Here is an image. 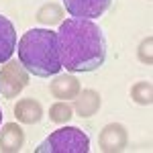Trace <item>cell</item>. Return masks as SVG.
Here are the masks:
<instances>
[{"label": "cell", "instance_id": "cell-15", "mask_svg": "<svg viewBox=\"0 0 153 153\" xmlns=\"http://www.w3.org/2000/svg\"><path fill=\"white\" fill-rule=\"evenodd\" d=\"M151 43H153V39L151 37H147L145 41L141 43V49H139V57H141V61H145V63H151Z\"/></svg>", "mask_w": 153, "mask_h": 153}, {"label": "cell", "instance_id": "cell-14", "mask_svg": "<svg viewBox=\"0 0 153 153\" xmlns=\"http://www.w3.org/2000/svg\"><path fill=\"white\" fill-rule=\"evenodd\" d=\"M71 117H74V114H71V106L68 104V100H59L57 104H53L49 108V118H51L53 123L63 125V123H68Z\"/></svg>", "mask_w": 153, "mask_h": 153}, {"label": "cell", "instance_id": "cell-5", "mask_svg": "<svg viewBox=\"0 0 153 153\" xmlns=\"http://www.w3.org/2000/svg\"><path fill=\"white\" fill-rule=\"evenodd\" d=\"M63 4H65V10L70 12L74 19L92 21V19L102 16L110 8L112 0H63Z\"/></svg>", "mask_w": 153, "mask_h": 153}, {"label": "cell", "instance_id": "cell-6", "mask_svg": "<svg viewBox=\"0 0 153 153\" xmlns=\"http://www.w3.org/2000/svg\"><path fill=\"white\" fill-rule=\"evenodd\" d=\"M98 143H100V149L108 153L114 151H123L129 143V135H127V129L120 125V123H110L106 125L100 137H98Z\"/></svg>", "mask_w": 153, "mask_h": 153}, {"label": "cell", "instance_id": "cell-16", "mask_svg": "<svg viewBox=\"0 0 153 153\" xmlns=\"http://www.w3.org/2000/svg\"><path fill=\"white\" fill-rule=\"evenodd\" d=\"M0 123H2V108H0Z\"/></svg>", "mask_w": 153, "mask_h": 153}, {"label": "cell", "instance_id": "cell-4", "mask_svg": "<svg viewBox=\"0 0 153 153\" xmlns=\"http://www.w3.org/2000/svg\"><path fill=\"white\" fill-rule=\"evenodd\" d=\"M29 84V71L21 61H6L0 70V94L4 98H16Z\"/></svg>", "mask_w": 153, "mask_h": 153}, {"label": "cell", "instance_id": "cell-1", "mask_svg": "<svg viewBox=\"0 0 153 153\" xmlns=\"http://www.w3.org/2000/svg\"><path fill=\"white\" fill-rule=\"evenodd\" d=\"M61 68L68 71H94L106 59V39L102 29L88 19H65L57 31Z\"/></svg>", "mask_w": 153, "mask_h": 153}, {"label": "cell", "instance_id": "cell-3", "mask_svg": "<svg viewBox=\"0 0 153 153\" xmlns=\"http://www.w3.org/2000/svg\"><path fill=\"white\" fill-rule=\"evenodd\" d=\"M90 139L78 127H61L53 131L37 147V153H88Z\"/></svg>", "mask_w": 153, "mask_h": 153}, {"label": "cell", "instance_id": "cell-2", "mask_svg": "<svg viewBox=\"0 0 153 153\" xmlns=\"http://www.w3.org/2000/svg\"><path fill=\"white\" fill-rule=\"evenodd\" d=\"M16 53L23 68L37 78L57 76L61 70L57 33H53L51 29L27 31L16 45Z\"/></svg>", "mask_w": 153, "mask_h": 153}, {"label": "cell", "instance_id": "cell-10", "mask_svg": "<svg viewBox=\"0 0 153 153\" xmlns=\"http://www.w3.org/2000/svg\"><path fill=\"white\" fill-rule=\"evenodd\" d=\"M14 117L25 125H35L43 118V106L33 98H23L14 106Z\"/></svg>", "mask_w": 153, "mask_h": 153}, {"label": "cell", "instance_id": "cell-9", "mask_svg": "<svg viewBox=\"0 0 153 153\" xmlns=\"http://www.w3.org/2000/svg\"><path fill=\"white\" fill-rule=\"evenodd\" d=\"M49 90L59 100H70V98H76L80 94V82L70 74H61V76H55V80L51 82Z\"/></svg>", "mask_w": 153, "mask_h": 153}, {"label": "cell", "instance_id": "cell-8", "mask_svg": "<svg viewBox=\"0 0 153 153\" xmlns=\"http://www.w3.org/2000/svg\"><path fill=\"white\" fill-rule=\"evenodd\" d=\"M16 49V31L14 25L0 14V63H6Z\"/></svg>", "mask_w": 153, "mask_h": 153}, {"label": "cell", "instance_id": "cell-7", "mask_svg": "<svg viewBox=\"0 0 153 153\" xmlns=\"http://www.w3.org/2000/svg\"><path fill=\"white\" fill-rule=\"evenodd\" d=\"M25 143V133L16 123H6L0 129V151L16 153Z\"/></svg>", "mask_w": 153, "mask_h": 153}, {"label": "cell", "instance_id": "cell-11", "mask_svg": "<svg viewBox=\"0 0 153 153\" xmlns=\"http://www.w3.org/2000/svg\"><path fill=\"white\" fill-rule=\"evenodd\" d=\"M76 112L82 118H88L96 114V110L100 108V94L94 90H82L80 94L76 96V102H74Z\"/></svg>", "mask_w": 153, "mask_h": 153}, {"label": "cell", "instance_id": "cell-13", "mask_svg": "<svg viewBox=\"0 0 153 153\" xmlns=\"http://www.w3.org/2000/svg\"><path fill=\"white\" fill-rule=\"evenodd\" d=\"M61 16H63V12L59 8L57 4H45L41 10L37 12V19H39V23L43 25H55V23H61Z\"/></svg>", "mask_w": 153, "mask_h": 153}, {"label": "cell", "instance_id": "cell-12", "mask_svg": "<svg viewBox=\"0 0 153 153\" xmlns=\"http://www.w3.org/2000/svg\"><path fill=\"white\" fill-rule=\"evenodd\" d=\"M131 98L137 102V104H151L153 102V88L151 82H137L133 88H131Z\"/></svg>", "mask_w": 153, "mask_h": 153}]
</instances>
